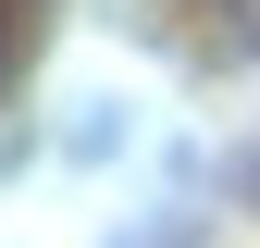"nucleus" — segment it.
Wrapping results in <instances>:
<instances>
[{"label":"nucleus","mask_w":260,"mask_h":248,"mask_svg":"<svg viewBox=\"0 0 260 248\" xmlns=\"http://www.w3.org/2000/svg\"><path fill=\"white\" fill-rule=\"evenodd\" d=\"M0 75H13V25H0Z\"/></svg>","instance_id":"obj_1"}]
</instances>
